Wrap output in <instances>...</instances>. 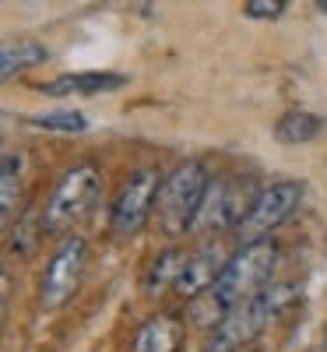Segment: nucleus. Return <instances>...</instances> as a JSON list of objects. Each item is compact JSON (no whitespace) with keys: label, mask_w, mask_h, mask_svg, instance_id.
Listing matches in <instances>:
<instances>
[{"label":"nucleus","mask_w":327,"mask_h":352,"mask_svg":"<svg viewBox=\"0 0 327 352\" xmlns=\"http://www.w3.org/2000/svg\"><path fill=\"white\" fill-rule=\"evenodd\" d=\"M0 204H4V219L11 215L14 201H18V187H21V155L4 152V169H0Z\"/></svg>","instance_id":"16"},{"label":"nucleus","mask_w":327,"mask_h":352,"mask_svg":"<svg viewBox=\"0 0 327 352\" xmlns=\"http://www.w3.org/2000/svg\"><path fill=\"white\" fill-rule=\"evenodd\" d=\"M289 300H292V285H271L257 300L229 310V317L212 331V342H207L204 352H243Z\"/></svg>","instance_id":"3"},{"label":"nucleus","mask_w":327,"mask_h":352,"mask_svg":"<svg viewBox=\"0 0 327 352\" xmlns=\"http://www.w3.org/2000/svg\"><path fill=\"white\" fill-rule=\"evenodd\" d=\"M218 275H222V268H218V257H215L212 250H204V254H197V257H187L180 278H176V292H180L183 300L194 303V300L204 296V292L215 289Z\"/></svg>","instance_id":"11"},{"label":"nucleus","mask_w":327,"mask_h":352,"mask_svg":"<svg viewBox=\"0 0 327 352\" xmlns=\"http://www.w3.org/2000/svg\"><path fill=\"white\" fill-rule=\"evenodd\" d=\"M159 190H162L159 169H137L124 184L120 197H116V204H113V232H120V236L137 232L148 222V215H152Z\"/></svg>","instance_id":"8"},{"label":"nucleus","mask_w":327,"mask_h":352,"mask_svg":"<svg viewBox=\"0 0 327 352\" xmlns=\"http://www.w3.org/2000/svg\"><path fill=\"white\" fill-rule=\"evenodd\" d=\"M207 190H212V180H207V169L197 159L176 166L162 180V190H159V219H162L166 232L176 236V232L194 229Z\"/></svg>","instance_id":"2"},{"label":"nucleus","mask_w":327,"mask_h":352,"mask_svg":"<svg viewBox=\"0 0 327 352\" xmlns=\"http://www.w3.org/2000/svg\"><path fill=\"white\" fill-rule=\"evenodd\" d=\"M275 264H278V247L271 240L240 247L232 254V261L222 264V275H218V282L212 289V296L225 310H236V307L257 300L260 292L267 289V278H271Z\"/></svg>","instance_id":"1"},{"label":"nucleus","mask_w":327,"mask_h":352,"mask_svg":"<svg viewBox=\"0 0 327 352\" xmlns=\"http://www.w3.org/2000/svg\"><path fill=\"white\" fill-rule=\"evenodd\" d=\"M46 46L32 43V39H21V43H11L4 46V56H0V74L11 78L14 71H25V67H36V64H46Z\"/></svg>","instance_id":"13"},{"label":"nucleus","mask_w":327,"mask_h":352,"mask_svg":"<svg viewBox=\"0 0 327 352\" xmlns=\"http://www.w3.org/2000/svg\"><path fill=\"white\" fill-rule=\"evenodd\" d=\"M183 320L176 317V314H159L152 320H144L141 331L134 335L131 342V352H176L183 345Z\"/></svg>","instance_id":"9"},{"label":"nucleus","mask_w":327,"mask_h":352,"mask_svg":"<svg viewBox=\"0 0 327 352\" xmlns=\"http://www.w3.org/2000/svg\"><path fill=\"white\" fill-rule=\"evenodd\" d=\"M243 11L250 18H282L285 14V0H247Z\"/></svg>","instance_id":"17"},{"label":"nucleus","mask_w":327,"mask_h":352,"mask_svg":"<svg viewBox=\"0 0 327 352\" xmlns=\"http://www.w3.org/2000/svg\"><path fill=\"white\" fill-rule=\"evenodd\" d=\"M317 8H320V11H324V14H327V0H320V4H317Z\"/></svg>","instance_id":"18"},{"label":"nucleus","mask_w":327,"mask_h":352,"mask_svg":"<svg viewBox=\"0 0 327 352\" xmlns=\"http://www.w3.org/2000/svg\"><path fill=\"white\" fill-rule=\"evenodd\" d=\"M320 134V116L306 113V109H295V113H285L282 120L275 124V138L282 144H306Z\"/></svg>","instance_id":"12"},{"label":"nucleus","mask_w":327,"mask_h":352,"mask_svg":"<svg viewBox=\"0 0 327 352\" xmlns=\"http://www.w3.org/2000/svg\"><path fill=\"white\" fill-rule=\"evenodd\" d=\"M183 264H187V257H183L180 250H176V247L162 250V254L155 257V264L148 268V278H144L148 292H162L169 282L176 285V278H180V272H183Z\"/></svg>","instance_id":"14"},{"label":"nucleus","mask_w":327,"mask_h":352,"mask_svg":"<svg viewBox=\"0 0 327 352\" xmlns=\"http://www.w3.org/2000/svg\"><path fill=\"white\" fill-rule=\"evenodd\" d=\"M300 201H303V184H295V180H282V184L264 187V194L257 197V204H253V212L247 215V222L236 229L240 247L267 240V236H271V229H278L295 208H300Z\"/></svg>","instance_id":"6"},{"label":"nucleus","mask_w":327,"mask_h":352,"mask_svg":"<svg viewBox=\"0 0 327 352\" xmlns=\"http://www.w3.org/2000/svg\"><path fill=\"white\" fill-rule=\"evenodd\" d=\"M99 197V169L95 166H74L60 184H56L46 215H43V229L46 232H67L71 226H78L92 204Z\"/></svg>","instance_id":"4"},{"label":"nucleus","mask_w":327,"mask_h":352,"mask_svg":"<svg viewBox=\"0 0 327 352\" xmlns=\"http://www.w3.org/2000/svg\"><path fill=\"white\" fill-rule=\"evenodd\" d=\"M124 85H127L124 74L88 71V74H60V78L46 81L39 92H46V96H99V92H116Z\"/></svg>","instance_id":"10"},{"label":"nucleus","mask_w":327,"mask_h":352,"mask_svg":"<svg viewBox=\"0 0 327 352\" xmlns=\"http://www.w3.org/2000/svg\"><path fill=\"white\" fill-rule=\"evenodd\" d=\"M264 190L257 187L253 176H229L222 184H212L204 204H201V215L194 222L197 232H207V229H229L236 226L240 229L247 222V215L253 212V204Z\"/></svg>","instance_id":"5"},{"label":"nucleus","mask_w":327,"mask_h":352,"mask_svg":"<svg viewBox=\"0 0 327 352\" xmlns=\"http://www.w3.org/2000/svg\"><path fill=\"white\" fill-rule=\"evenodd\" d=\"M84 257H88V243L81 236H67L60 243V250L53 254L49 268L43 275V289H39V300L46 310H56L64 307L78 285H81V272H84Z\"/></svg>","instance_id":"7"},{"label":"nucleus","mask_w":327,"mask_h":352,"mask_svg":"<svg viewBox=\"0 0 327 352\" xmlns=\"http://www.w3.org/2000/svg\"><path fill=\"white\" fill-rule=\"evenodd\" d=\"M28 124H32V127H43V131H60V134H81V131H88L84 113H78V109L43 113V116H32Z\"/></svg>","instance_id":"15"}]
</instances>
